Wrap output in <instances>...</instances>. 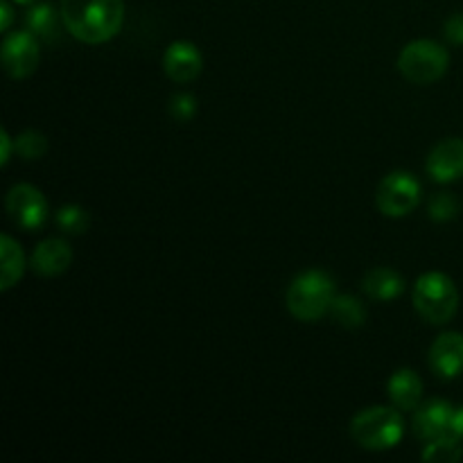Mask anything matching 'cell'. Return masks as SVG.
Instances as JSON below:
<instances>
[{"instance_id":"cell-1","label":"cell","mask_w":463,"mask_h":463,"mask_svg":"<svg viewBox=\"0 0 463 463\" xmlns=\"http://www.w3.org/2000/svg\"><path fill=\"white\" fill-rule=\"evenodd\" d=\"M63 30L81 43L99 45L111 41L125 23V0H61Z\"/></svg>"},{"instance_id":"cell-2","label":"cell","mask_w":463,"mask_h":463,"mask_svg":"<svg viewBox=\"0 0 463 463\" xmlns=\"http://www.w3.org/2000/svg\"><path fill=\"white\" fill-rule=\"evenodd\" d=\"M335 297V280L326 271L310 269L298 274L288 289V310L303 324H315L330 312Z\"/></svg>"},{"instance_id":"cell-3","label":"cell","mask_w":463,"mask_h":463,"mask_svg":"<svg viewBox=\"0 0 463 463\" xmlns=\"http://www.w3.org/2000/svg\"><path fill=\"white\" fill-rule=\"evenodd\" d=\"M405 420L398 407H369L351 420V437L357 446L371 452L392 450L402 441Z\"/></svg>"},{"instance_id":"cell-4","label":"cell","mask_w":463,"mask_h":463,"mask_svg":"<svg viewBox=\"0 0 463 463\" xmlns=\"http://www.w3.org/2000/svg\"><path fill=\"white\" fill-rule=\"evenodd\" d=\"M414 307L428 324L446 326L459 310V289L450 276L428 271L416 280Z\"/></svg>"},{"instance_id":"cell-5","label":"cell","mask_w":463,"mask_h":463,"mask_svg":"<svg viewBox=\"0 0 463 463\" xmlns=\"http://www.w3.org/2000/svg\"><path fill=\"white\" fill-rule=\"evenodd\" d=\"M448 66H450L448 50L430 39L411 41L402 48L401 57H398V71L402 72V77L419 86H428L441 80Z\"/></svg>"},{"instance_id":"cell-6","label":"cell","mask_w":463,"mask_h":463,"mask_svg":"<svg viewBox=\"0 0 463 463\" xmlns=\"http://www.w3.org/2000/svg\"><path fill=\"white\" fill-rule=\"evenodd\" d=\"M420 184L410 172H392L384 176L375 193V206L387 217H405L419 206Z\"/></svg>"},{"instance_id":"cell-7","label":"cell","mask_w":463,"mask_h":463,"mask_svg":"<svg viewBox=\"0 0 463 463\" xmlns=\"http://www.w3.org/2000/svg\"><path fill=\"white\" fill-rule=\"evenodd\" d=\"M7 215L18 229L41 231L50 217V208L39 188L30 184H16L7 193Z\"/></svg>"},{"instance_id":"cell-8","label":"cell","mask_w":463,"mask_h":463,"mask_svg":"<svg viewBox=\"0 0 463 463\" xmlns=\"http://www.w3.org/2000/svg\"><path fill=\"white\" fill-rule=\"evenodd\" d=\"M39 41L30 30L14 32L3 43V68L12 80H25L39 68Z\"/></svg>"},{"instance_id":"cell-9","label":"cell","mask_w":463,"mask_h":463,"mask_svg":"<svg viewBox=\"0 0 463 463\" xmlns=\"http://www.w3.org/2000/svg\"><path fill=\"white\" fill-rule=\"evenodd\" d=\"M202 66V52L190 41H175L163 54V71L176 84H190V81L197 80Z\"/></svg>"},{"instance_id":"cell-10","label":"cell","mask_w":463,"mask_h":463,"mask_svg":"<svg viewBox=\"0 0 463 463\" xmlns=\"http://www.w3.org/2000/svg\"><path fill=\"white\" fill-rule=\"evenodd\" d=\"M452 416H455V407L448 401H441V398H434L425 405H419L414 416L416 437L430 443L434 439L452 434Z\"/></svg>"},{"instance_id":"cell-11","label":"cell","mask_w":463,"mask_h":463,"mask_svg":"<svg viewBox=\"0 0 463 463\" xmlns=\"http://www.w3.org/2000/svg\"><path fill=\"white\" fill-rule=\"evenodd\" d=\"M430 179L437 184H452L463 176V140L446 138L430 152L428 163Z\"/></svg>"},{"instance_id":"cell-12","label":"cell","mask_w":463,"mask_h":463,"mask_svg":"<svg viewBox=\"0 0 463 463\" xmlns=\"http://www.w3.org/2000/svg\"><path fill=\"white\" fill-rule=\"evenodd\" d=\"M430 369L443 380H455L463 373V335L443 333L430 348Z\"/></svg>"},{"instance_id":"cell-13","label":"cell","mask_w":463,"mask_h":463,"mask_svg":"<svg viewBox=\"0 0 463 463\" xmlns=\"http://www.w3.org/2000/svg\"><path fill=\"white\" fill-rule=\"evenodd\" d=\"M72 262V249L66 240L61 238H48L34 249L30 258V267L34 274L43 276V279H54L68 271Z\"/></svg>"},{"instance_id":"cell-14","label":"cell","mask_w":463,"mask_h":463,"mask_svg":"<svg viewBox=\"0 0 463 463\" xmlns=\"http://www.w3.org/2000/svg\"><path fill=\"white\" fill-rule=\"evenodd\" d=\"M387 393L392 398L393 407L402 411H411L420 405V398H423V380L411 369H401L389 380Z\"/></svg>"},{"instance_id":"cell-15","label":"cell","mask_w":463,"mask_h":463,"mask_svg":"<svg viewBox=\"0 0 463 463\" xmlns=\"http://www.w3.org/2000/svg\"><path fill=\"white\" fill-rule=\"evenodd\" d=\"M362 288H364L366 297L373 298V301L389 303L405 292V279L389 267H378V269H371L366 274Z\"/></svg>"},{"instance_id":"cell-16","label":"cell","mask_w":463,"mask_h":463,"mask_svg":"<svg viewBox=\"0 0 463 463\" xmlns=\"http://www.w3.org/2000/svg\"><path fill=\"white\" fill-rule=\"evenodd\" d=\"M0 260H3L0 289L9 292L23 279V271H25V256H23L21 244L12 235H3L0 238Z\"/></svg>"},{"instance_id":"cell-17","label":"cell","mask_w":463,"mask_h":463,"mask_svg":"<svg viewBox=\"0 0 463 463\" xmlns=\"http://www.w3.org/2000/svg\"><path fill=\"white\" fill-rule=\"evenodd\" d=\"M27 30L43 41H54L59 36V25H63L61 12L52 7L50 3H36L25 16Z\"/></svg>"},{"instance_id":"cell-18","label":"cell","mask_w":463,"mask_h":463,"mask_svg":"<svg viewBox=\"0 0 463 463\" xmlns=\"http://www.w3.org/2000/svg\"><path fill=\"white\" fill-rule=\"evenodd\" d=\"M330 315L344 328H360L366 321V307L357 301L353 294H344V297H335L333 306H330Z\"/></svg>"},{"instance_id":"cell-19","label":"cell","mask_w":463,"mask_h":463,"mask_svg":"<svg viewBox=\"0 0 463 463\" xmlns=\"http://www.w3.org/2000/svg\"><path fill=\"white\" fill-rule=\"evenodd\" d=\"M463 457L461 439L455 434H446L441 439H434L425 446L423 461L425 463H457Z\"/></svg>"},{"instance_id":"cell-20","label":"cell","mask_w":463,"mask_h":463,"mask_svg":"<svg viewBox=\"0 0 463 463\" xmlns=\"http://www.w3.org/2000/svg\"><path fill=\"white\" fill-rule=\"evenodd\" d=\"M89 222H90L89 213H86L81 206H77V203H66V206H61L57 211V224L63 233H72V235L86 233Z\"/></svg>"},{"instance_id":"cell-21","label":"cell","mask_w":463,"mask_h":463,"mask_svg":"<svg viewBox=\"0 0 463 463\" xmlns=\"http://www.w3.org/2000/svg\"><path fill=\"white\" fill-rule=\"evenodd\" d=\"M16 152L21 154L25 161H39L45 152H48V140L41 131L27 129L16 138Z\"/></svg>"},{"instance_id":"cell-22","label":"cell","mask_w":463,"mask_h":463,"mask_svg":"<svg viewBox=\"0 0 463 463\" xmlns=\"http://www.w3.org/2000/svg\"><path fill=\"white\" fill-rule=\"evenodd\" d=\"M461 206H459V199L452 197V194L441 193L430 202V217L437 222H448L452 217L459 215Z\"/></svg>"},{"instance_id":"cell-23","label":"cell","mask_w":463,"mask_h":463,"mask_svg":"<svg viewBox=\"0 0 463 463\" xmlns=\"http://www.w3.org/2000/svg\"><path fill=\"white\" fill-rule=\"evenodd\" d=\"M170 113L175 120L188 122L197 113V102H194V98L190 93H176L170 102Z\"/></svg>"},{"instance_id":"cell-24","label":"cell","mask_w":463,"mask_h":463,"mask_svg":"<svg viewBox=\"0 0 463 463\" xmlns=\"http://www.w3.org/2000/svg\"><path fill=\"white\" fill-rule=\"evenodd\" d=\"M446 39L455 45H463V14H455L446 21Z\"/></svg>"},{"instance_id":"cell-25","label":"cell","mask_w":463,"mask_h":463,"mask_svg":"<svg viewBox=\"0 0 463 463\" xmlns=\"http://www.w3.org/2000/svg\"><path fill=\"white\" fill-rule=\"evenodd\" d=\"M9 158H12V136L7 134V129L0 131V165H7Z\"/></svg>"},{"instance_id":"cell-26","label":"cell","mask_w":463,"mask_h":463,"mask_svg":"<svg viewBox=\"0 0 463 463\" xmlns=\"http://www.w3.org/2000/svg\"><path fill=\"white\" fill-rule=\"evenodd\" d=\"M0 14H3V23H0V27H3V30H9V25H12V18H14L9 0H3V3H0Z\"/></svg>"},{"instance_id":"cell-27","label":"cell","mask_w":463,"mask_h":463,"mask_svg":"<svg viewBox=\"0 0 463 463\" xmlns=\"http://www.w3.org/2000/svg\"><path fill=\"white\" fill-rule=\"evenodd\" d=\"M452 434L463 441V407L455 410V416H452Z\"/></svg>"},{"instance_id":"cell-28","label":"cell","mask_w":463,"mask_h":463,"mask_svg":"<svg viewBox=\"0 0 463 463\" xmlns=\"http://www.w3.org/2000/svg\"><path fill=\"white\" fill-rule=\"evenodd\" d=\"M14 3H18V5H32V3H36V0H14Z\"/></svg>"}]
</instances>
